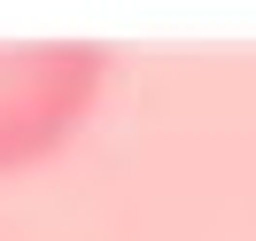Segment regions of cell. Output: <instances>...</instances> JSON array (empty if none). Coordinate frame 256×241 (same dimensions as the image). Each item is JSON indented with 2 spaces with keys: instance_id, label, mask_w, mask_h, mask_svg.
Wrapping results in <instances>:
<instances>
[{
  "instance_id": "obj_1",
  "label": "cell",
  "mask_w": 256,
  "mask_h": 241,
  "mask_svg": "<svg viewBox=\"0 0 256 241\" xmlns=\"http://www.w3.org/2000/svg\"><path fill=\"white\" fill-rule=\"evenodd\" d=\"M109 47L94 39H39V47H0V179L62 156L101 109Z\"/></svg>"
}]
</instances>
